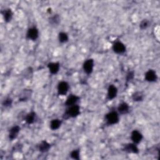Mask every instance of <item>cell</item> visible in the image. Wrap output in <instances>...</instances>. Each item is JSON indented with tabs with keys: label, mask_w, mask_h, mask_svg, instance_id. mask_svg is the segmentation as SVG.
<instances>
[{
	"label": "cell",
	"mask_w": 160,
	"mask_h": 160,
	"mask_svg": "<svg viewBox=\"0 0 160 160\" xmlns=\"http://www.w3.org/2000/svg\"><path fill=\"white\" fill-rule=\"evenodd\" d=\"M79 114V107L78 105L71 106V107L66 111L63 116V118L68 119L69 118L77 117Z\"/></svg>",
	"instance_id": "1"
},
{
	"label": "cell",
	"mask_w": 160,
	"mask_h": 160,
	"mask_svg": "<svg viewBox=\"0 0 160 160\" xmlns=\"http://www.w3.org/2000/svg\"><path fill=\"white\" fill-rule=\"evenodd\" d=\"M106 118L110 124H116L119 121V116L116 111H111L108 113L106 116Z\"/></svg>",
	"instance_id": "2"
},
{
	"label": "cell",
	"mask_w": 160,
	"mask_h": 160,
	"mask_svg": "<svg viewBox=\"0 0 160 160\" xmlns=\"http://www.w3.org/2000/svg\"><path fill=\"white\" fill-rule=\"evenodd\" d=\"M94 66V61L92 59H90L86 60L84 63L83 64V69L85 73L88 75H90L92 73Z\"/></svg>",
	"instance_id": "3"
},
{
	"label": "cell",
	"mask_w": 160,
	"mask_h": 160,
	"mask_svg": "<svg viewBox=\"0 0 160 160\" xmlns=\"http://www.w3.org/2000/svg\"><path fill=\"white\" fill-rule=\"evenodd\" d=\"M113 49L117 54H122V53H124L125 52L126 47L123 43H122L121 42L118 41L113 44Z\"/></svg>",
	"instance_id": "4"
},
{
	"label": "cell",
	"mask_w": 160,
	"mask_h": 160,
	"mask_svg": "<svg viewBox=\"0 0 160 160\" xmlns=\"http://www.w3.org/2000/svg\"><path fill=\"white\" fill-rule=\"evenodd\" d=\"M69 89V85L65 81H62L58 84V92L59 95H65Z\"/></svg>",
	"instance_id": "5"
},
{
	"label": "cell",
	"mask_w": 160,
	"mask_h": 160,
	"mask_svg": "<svg viewBox=\"0 0 160 160\" xmlns=\"http://www.w3.org/2000/svg\"><path fill=\"white\" fill-rule=\"evenodd\" d=\"M26 36L29 40H36L38 38V30L36 28H29Z\"/></svg>",
	"instance_id": "6"
},
{
	"label": "cell",
	"mask_w": 160,
	"mask_h": 160,
	"mask_svg": "<svg viewBox=\"0 0 160 160\" xmlns=\"http://www.w3.org/2000/svg\"><path fill=\"white\" fill-rule=\"evenodd\" d=\"M124 151L128 152V153H138L139 151L138 148L135 145V144L129 143L125 144L123 148Z\"/></svg>",
	"instance_id": "7"
},
{
	"label": "cell",
	"mask_w": 160,
	"mask_h": 160,
	"mask_svg": "<svg viewBox=\"0 0 160 160\" xmlns=\"http://www.w3.org/2000/svg\"><path fill=\"white\" fill-rule=\"evenodd\" d=\"M143 138L142 133L138 131L135 130L131 133V139L135 144H138Z\"/></svg>",
	"instance_id": "8"
},
{
	"label": "cell",
	"mask_w": 160,
	"mask_h": 160,
	"mask_svg": "<svg viewBox=\"0 0 160 160\" xmlns=\"http://www.w3.org/2000/svg\"><path fill=\"white\" fill-rule=\"evenodd\" d=\"M145 79L149 82H154L157 79V76L156 72L152 70H150L146 72L145 75Z\"/></svg>",
	"instance_id": "9"
},
{
	"label": "cell",
	"mask_w": 160,
	"mask_h": 160,
	"mask_svg": "<svg viewBox=\"0 0 160 160\" xmlns=\"http://www.w3.org/2000/svg\"><path fill=\"white\" fill-rule=\"evenodd\" d=\"M117 88L113 85H110L108 90V99L111 100L116 96Z\"/></svg>",
	"instance_id": "10"
},
{
	"label": "cell",
	"mask_w": 160,
	"mask_h": 160,
	"mask_svg": "<svg viewBox=\"0 0 160 160\" xmlns=\"http://www.w3.org/2000/svg\"><path fill=\"white\" fill-rule=\"evenodd\" d=\"M20 131V128L18 126H13L10 131V134H9L10 139L13 140L16 138Z\"/></svg>",
	"instance_id": "11"
},
{
	"label": "cell",
	"mask_w": 160,
	"mask_h": 160,
	"mask_svg": "<svg viewBox=\"0 0 160 160\" xmlns=\"http://www.w3.org/2000/svg\"><path fill=\"white\" fill-rule=\"evenodd\" d=\"M48 67L49 70V71L52 74H56L59 71V64L58 63H49Z\"/></svg>",
	"instance_id": "12"
},
{
	"label": "cell",
	"mask_w": 160,
	"mask_h": 160,
	"mask_svg": "<svg viewBox=\"0 0 160 160\" xmlns=\"http://www.w3.org/2000/svg\"><path fill=\"white\" fill-rule=\"evenodd\" d=\"M129 106L126 103H123L120 105V106L118 108V111L122 114V115H124V114H127L129 112Z\"/></svg>",
	"instance_id": "13"
},
{
	"label": "cell",
	"mask_w": 160,
	"mask_h": 160,
	"mask_svg": "<svg viewBox=\"0 0 160 160\" xmlns=\"http://www.w3.org/2000/svg\"><path fill=\"white\" fill-rule=\"evenodd\" d=\"M78 96H76V95H71V96H70L67 99L65 104L66 106H73L75 105V104L78 101Z\"/></svg>",
	"instance_id": "14"
},
{
	"label": "cell",
	"mask_w": 160,
	"mask_h": 160,
	"mask_svg": "<svg viewBox=\"0 0 160 160\" xmlns=\"http://www.w3.org/2000/svg\"><path fill=\"white\" fill-rule=\"evenodd\" d=\"M36 119V113L35 112H31L26 116L25 120L28 124H32L35 122Z\"/></svg>",
	"instance_id": "15"
},
{
	"label": "cell",
	"mask_w": 160,
	"mask_h": 160,
	"mask_svg": "<svg viewBox=\"0 0 160 160\" xmlns=\"http://www.w3.org/2000/svg\"><path fill=\"white\" fill-rule=\"evenodd\" d=\"M49 148H50V144H49L47 142H45L43 141L41 143L39 146V150L42 153H45V152H47Z\"/></svg>",
	"instance_id": "16"
},
{
	"label": "cell",
	"mask_w": 160,
	"mask_h": 160,
	"mask_svg": "<svg viewBox=\"0 0 160 160\" xmlns=\"http://www.w3.org/2000/svg\"><path fill=\"white\" fill-rule=\"evenodd\" d=\"M12 16H13V13L11 10L8 9V10H6L4 11L3 17H4V19H5V20L6 22L10 21L11 18H12Z\"/></svg>",
	"instance_id": "17"
},
{
	"label": "cell",
	"mask_w": 160,
	"mask_h": 160,
	"mask_svg": "<svg viewBox=\"0 0 160 160\" xmlns=\"http://www.w3.org/2000/svg\"><path fill=\"white\" fill-rule=\"evenodd\" d=\"M61 124H62V121L59 120H53L51 121L50 128L53 130H56V129H58L60 127Z\"/></svg>",
	"instance_id": "18"
},
{
	"label": "cell",
	"mask_w": 160,
	"mask_h": 160,
	"mask_svg": "<svg viewBox=\"0 0 160 160\" xmlns=\"http://www.w3.org/2000/svg\"><path fill=\"white\" fill-rule=\"evenodd\" d=\"M59 22H60V18L58 14H56L55 16H53L51 18H49V23H50L51 25H58Z\"/></svg>",
	"instance_id": "19"
},
{
	"label": "cell",
	"mask_w": 160,
	"mask_h": 160,
	"mask_svg": "<svg viewBox=\"0 0 160 160\" xmlns=\"http://www.w3.org/2000/svg\"><path fill=\"white\" fill-rule=\"evenodd\" d=\"M132 98H133V100L135 101H140L143 100V95L142 93L136 92L133 94Z\"/></svg>",
	"instance_id": "20"
},
{
	"label": "cell",
	"mask_w": 160,
	"mask_h": 160,
	"mask_svg": "<svg viewBox=\"0 0 160 160\" xmlns=\"http://www.w3.org/2000/svg\"><path fill=\"white\" fill-rule=\"evenodd\" d=\"M23 95H21L20 98V101H26L29 98V96H31V91L26 90L23 93Z\"/></svg>",
	"instance_id": "21"
},
{
	"label": "cell",
	"mask_w": 160,
	"mask_h": 160,
	"mask_svg": "<svg viewBox=\"0 0 160 160\" xmlns=\"http://www.w3.org/2000/svg\"><path fill=\"white\" fill-rule=\"evenodd\" d=\"M59 40L61 43H65L68 40V36L66 33L62 32L59 34Z\"/></svg>",
	"instance_id": "22"
},
{
	"label": "cell",
	"mask_w": 160,
	"mask_h": 160,
	"mask_svg": "<svg viewBox=\"0 0 160 160\" xmlns=\"http://www.w3.org/2000/svg\"><path fill=\"white\" fill-rule=\"evenodd\" d=\"M150 22L147 20H143L139 25V27L142 29H146L148 26H149Z\"/></svg>",
	"instance_id": "23"
},
{
	"label": "cell",
	"mask_w": 160,
	"mask_h": 160,
	"mask_svg": "<svg viewBox=\"0 0 160 160\" xmlns=\"http://www.w3.org/2000/svg\"><path fill=\"white\" fill-rule=\"evenodd\" d=\"M71 157L72 158L75 159H79V150H74L71 152Z\"/></svg>",
	"instance_id": "24"
},
{
	"label": "cell",
	"mask_w": 160,
	"mask_h": 160,
	"mask_svg": "<svg viewBox=\"0 0 160 160\" xmlns=\"http://www.w3.org/2000/svg\"><path fill=\"white\" fill-rule=\"evenodd\" d=\"M11 104H12V100H11V98H7L6 100L3 101V106H10Z\"/></svg>",
	"instance_id": "25"
},
{
	"label": "cell",
	"mask_w": 160,
	"mask_h": 160,
	"mask_svg": "<svg viewBox=\"0 0 160 160\" xmlns=\"http://www.w3.org/2000/svg\"><path fill=\"white\" fill-rule=\"evenodd\" d=\"M133 78H134V73L132 71L129 72L127 75V81H129V80H131Z\"/></svg>",
	"instance_id": "26"
}]
</instances>
